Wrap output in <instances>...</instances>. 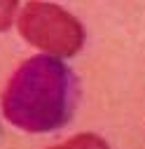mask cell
Listing matches in <instances>:
<instances>
[{
    "instance_id": "cell-1",
    "label": "cell",
    "mask_w": 145,
    "mask_h": 149,
    "mask_svg": "<svg viewBox=\"0 0 145 149\" xmlns=\"http://www.w3.org/2000/svg\"><path fill=\"white\" fill-rule=\"evenodd\" d=\"M75 77L56 56H33L16 68L2 91V112L21 130L47 133L72 114Z\"/></svg>"
},
{
    "instance_id": "cell-2",
    "label": "cell",
    "mask_w": 145,
    "mask_h": 149,
    "mask_svg": "<svg viewBox=\"0 0 145 149\" xmlns=\"http://www.w3.org/2000/svg\"><path fill=\"white\" fill-rule=\"evenodd\" d=\"M21 37L49 56H72L84 44V30L80 21L51 2L30 0L19 14Z\"/></svg>"
},
{
    "instance_id": "cell-3",
    "label": "cell",
    "mask_w": 145,
    "mask_h": 149,
    "mask_svg": "<svg viewBox=\"0 0 145 149\" xmlns=\"http://www.w3.org/2000/svg\"><path fill=\"white\" fill-rule=\"evenodd\" d=\"M51 149H110V147L98 135L82 133V135H75V137H70V140H65V142H61V144H56Z\"/></svg>"
},
{
    "instance_id": "cell-4",
    "label": "cell",
    "mask_w": 145,
    "mask_h": 149,
    "mask_svg": "<svg viewBox=\"0 0 145 149\" xmlns=\"http://www.w3.org/2000/svg\"><path fill=\"white\" fill-rule=\"evenodd\" d=\"M19 0H0V30H7L14 21Z\"/></svg>"
}]
</instances>
